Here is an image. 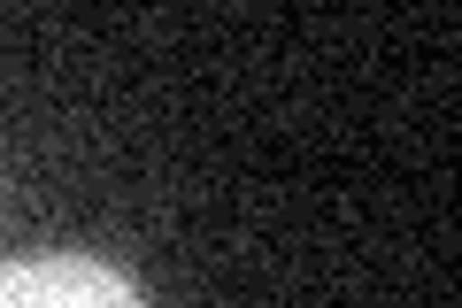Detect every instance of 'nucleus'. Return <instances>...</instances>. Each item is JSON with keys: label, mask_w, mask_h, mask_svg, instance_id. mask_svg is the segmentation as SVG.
<instances>
[{"label": "nucleus", "mask_w": 462, "mask_h": 308, "mask_svg": "<svg viewBox=\"0 0 462 308\" xmlns=\"http://www.w3.org/2000/svg\"><path fill=\"white\" fill-rule=\"evenodd\" d=\"M0 308H147V285L93 247H39L0 262Z\"/></svg>", "instance_id": "obj_1"}]
</instances>
